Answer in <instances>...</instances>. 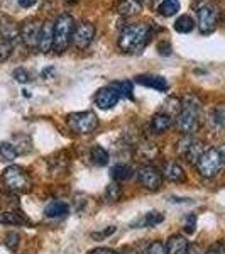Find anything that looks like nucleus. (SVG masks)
<instances>
[{"label": "nucleus", "instance_id": "1", "mask_svg": "<svg viewBox=\"0 0 225 254\" xmlns=\"http://www.w3.org/2000/svg\"><path fill=\"white\" fill-rule=\"evenodd\" d=\"M151 27L149 24L137 22L125 26L118 36V48L125 53H139L142 48L147 46L151 39Z\"/></svg>", "mask_w": 225, "mask_h": 254}, {"label": "nucleus", "instance_id": "2", "mask_svg": "<svg viewBox=\"0 0 225 254\" xmlns=\"http://www.w3.org/2000/svg\"><path fill=\"white\" fill-rule=\"evenodd\" d=\"M73 31H75V19L68 14L59 15L53 22V49L58 55L66 51V48L71 43Z\"/></svg>", "mask_w": 225, "mask_h": 254}, {"label": "nucleus", "instance_id": "3", "mask_svg": "<svg viewBox=\"0 0 225 254\" xmlns=\"http://www.w3.org/2000/svg\"><path fill=\"white\" fill-rule=\"evenodd\" d=\"M2 183L12 193H26L31 190L32 180L27 171L20 166H9L2 173Z\"/></svg>", "mask_w": 225, "mask_h": 254}, {"label": "nucleus", "instance_id": "4", "mask_svg": "<svg viewBox=\"0 0 225 254\" xmlns=\"http://www.w3.org/2000/svg\"><path fill=\"white\" fill-rule=\"evenodd\" d=\"M224 159L219 149H207L196 161V171L203 178H215L224 170Z\"/></svg>", "mask_w": 225, "mask_h": 254}, {"label": "nucleus", "instance_id": "5", "mask_svg": "<svg viewBox=\"0 0 225 254\" xmlns=\"http://www.w3.org/2000/svg\"><path fill=\"white\" fill-rule=\"evenodd\" d=\"M69 129L76 134H90L98 127V117L95 112H76V114H69L66 119Z\"/></svg>", "mask_w": 225, "mask_h": 254}, {"label": "nucleus", "instance_id": "6", "mask_svg": "<svg viewBox=\"0 0 225 254\" xmlns=\"http://www.w3.org/2000/svg\"><path fill=\"white\" fill-rule=\"evenodd\" d=\"M174 126L181 134L191 136L200 129V109L181 107V112L174 119Z\"/></svg>", "mask_w": 225, "mask_h": 254}, {"label": "nucleus", "instance_id": "7", "mask_svg": "<svg viewBox=\"0 0 225 254\" xmlns=\"http://www.w3.org/2000/svg\"><path fill=\"white\" fill-rule=\"evenodd\" d=\"M219 19H220L219 7L212 2L203 3L198 9V19H196L200 32H202V34H210V32H214L217 29V26H219Z\"/></svg>", "mask_w": 225, "mask_h": 254}, {"label": "nucleus", "instance_id": "8", "mask_svg": "<svg viewBox=\"0 0 225 254\" xmlns=\"http://www.w3.org/2000/svg\"><path fill=\"white\" fill-rule=\"evenodd\" d=\"M176 151H178L179 156L185 158L188 163H195L196 165V161H198L200 156L205 153L207 147L200 139H196L193 136H185L178 141Z\"/></svg>", "mask_w": 225, "mask_h": 254}, {"label": "nucleus", "instance_id": "9", "mask_svg": "<svg viewBox=\"0 0 225 254\" xmlns=\"http://www.w3.org/2000/svg\"><path fill=\"white\" fill-rule=\"evenodd\" d=\"M137 178H139V183L149 191H158V190H161V187H163V173L158 168H154L151 165L139 168Z\"/></svg>", "mask_w": 225, "mask_h": 254}, {"label": "nucleus", "instance_id": "10", "mask_svg": "<svg viewBox=\"0 0 225 254\" xmlns=\"http://www.w3.org/2000/svg\"><path fill=\"white\" fill-rule=\"evenodd\" d=\"M41 31H43V24H41V20L36 17L24 20L22 26L19 27L20 39H22V43L26 44L27 48L38 46L39 38H41Z\"/></svg>", "mask_w": 225, "mask_h": 254}, {"label": "nucleus", "instance_id": "11", "mask_svg": "<svg viewBox=\"0 0 225 254\" xmlns=\"http://www.w3.org/2000/svg\"><path fill=\"white\" fill-rule=\"evenodd\" d=\"M93 38H95V26L88 20H83L78 26H75V31H73L71 36V43L75 48L78 49H87L90 44H92Z\"/></svg>", "mask_w": 225, "mask_h": 254}, {"label": "nucleus", "instance_id": "12", "mask_svg": "<svg viewBox=\"0 0 225 254\" xmlns=\"http://www.w3.org/2000/svg\"><path fill=\"white\" fill-rule=\"evenodd\" d=\"M118 100H120V95H118L117 90L113 87L100 88L97 92V95H95V104L100 109H104V110H109V109L115 107Z\"/></svg>", "mask_w": 225, "mask_h": 254}, {"label": "nucleus", "instance_id": "13", "mask_svg": "<svg viewBox=\"0 0 225 254\" xmlns=\"http://www.w3.org/2000/svg\"><path fill=\"white\" fill-rule=\"evenodd\" d=\"M0 36L12 44L17 43L20 39L17 24L14 22V19H10L9 15H5V14H0Z\"/></svg>", "mask_w": 225, "mask_h": 254}, {"label": "nucleus", "instance_id": "14", "mask_svg": "<svg viewBox=\"0 0 225 254\" xmlns=\"http://www.w3.org/2000/svg\"><path fill=\"white\" fill-rule=\"evenodd\" d=\"M163 178L169 180L173 183H183L186 180V175H185V170L178 165L176 161H168L165 163L163 166Z\"/></svg>", "mask_w": 225, "mask_h": 254}, {"label": "nucleus", "instance_id": "15", "mask_svg": "<svg viewBox=\"0 0 225 254\" xmlns=\"http://www.w3.org/2000/svg\"><path fill=\"white\" fill-rule=\"evenodd\" d=\"M190 251V243L185 236H171L166 243V253L168 254H188Z\"/></svg>", "mask_w": 225, "mask_h": 254}, {"label": "nucleus", "instance_id": "16", "mask_svg": "<svg viewBox=\"0 0 225 254\" xmlns=\"http://www.w3.org/2000/svg\"><path fill=\"white\" fill-rule=\"evenodd\" d=\"M136 81H137V83H141V85H144V87L158 90V92H166L168 87H169L166 78L158 76V75H139L136 78Z\"/></svg>", "mask_w": 225, "mask_h": 254}, {"label": "nucleus", "instance_id": "17", "mask_svg": "<svg viewBox=\"0 0 225 254\" xmlns=\"http://www.w3.org/2000/svg\"><path fill=\"white\" fill-rule=\"evenodd\" d=\"M115 10L122 17H132V15H137L142 10V2L141 0H120L117 3Z\"/></svg>", "mask_w": 225, "mask_h": 254}, {"label": "nucleus", "instance_id": "18", "mask_svg": "<svg viewBox=\"0 0 225 254\" xmlns=\"http://www.w3.org/2000/svg\"><path fill=\"white\" fill-rule=\"evenodd\" d=\"M171 127H173V117L166 116V114H163V112L156 114V116L153 117V121H151V129L156 134H165Z\"/></svg>", "mask_w": 225, "mask_h": 254}, {"label": "nucleus", "instance_id": "19", "mask_svg": "<svg viewBox=\"0 0 225 254\" xmlns=\"http://www.w3.org/2000/svg\"><path fill=\"white\" fill-rule=\"evenodd\" d=\"M38 48L41 49V53H49L53 49V22L43 24V31H41Z\"/></svg>", "mask_w": 225, "mask_h": 254}, {"label": "nucleus", "instance_id": "20", "mask_svg": "<svg viewBox=\"0 0 225 254\" xmlns=\"http://www.w3.org/2000/svg\"><path fill=\"white\" fill-rule=\"evenodd\" d=\"M159 154V149L151 142H142L141 146H137L136 158L139 161H154Z\"/></svg>", "mask_w": 225, "mask_h": 254}, {"label": "nucleus", "instance_id": "21", "mask_svg": "<svg viewBox=\"0 0 225 254\" xmlns=\"http://www.w3.org/2000/svg\"><path fill=\"white\" fill-rule=\"evenodd\" d=\"M68 214V205L61 200H53L49 202L46 208H44V215L49 219H58V217H64Z\"/></svg>", "mask_w": 225, "mask_h": 254}, {"label": "nucleus", "instance_id": "22", "mask_svg": "<svg viewBox=\"0 0 225 254\" xmlns=\"http://www.w3.org/2000/svg\"><path fill=\"white\" fill-rule=\"evenodd\" d=\"M27 222L29 220L24 217V214H20V212H12V210L0 212V224L3 225H20Z\"/></svg>", "mask_w": 225, "mask_h": 254}, {"label": "nucleus", "instance_id": "23", "mask_svg": "<svg viewBox=\"0 0 225 254\" xmlns=\"http://www.w3.org/2000/svg\"><path fill=\"white\" fill-rule=\"evenodd\" d=\"M12 146L15 147L17 154H27L32 149L31 139L27 136H24V134H17V136H14V139H12Z\"/></svg>", "mask_w": 225, "mask_h": 254}, {"label": "nucleus", "instance_id": "24", "mask_svg": "<svg viewBox=\"0 0 225 254\" xmlns=\"http://www.w3.org/2000/svg\"><path fill=\"white\" fill-rule=\"evenodd\" d=\"M179 10V2L178 0H161L158 7V12L163 17H171V15L178 14Z\"/></svg>", "mask_w": 225, "mask_h": 254}, {"label": "nucleus", "instance_id": "25", "mask_svg": "<svg viewBox=\"0 0 225 254\" xmlns=\"http://www.w3.org/2000/svg\"><path fill=\"white\" fill-rule=\"evenodd\" d=\"M90 158H92L93 165L97 166H105L109 163V153L102 146H93L92 151H90Z\"/></svg>", "mask_w": 225, "mask_h": 254}, {"label": "nucleus", "instance_id": "26", "mask_svg": "<svg viewBox=\"0 0 225 254\" xmlns=\"http://www.w3.org/2000/svg\"><path fill=\"white\" fill-rule=\"evenodd\" d=\"M110 175L117 182H124V180H129L132 176V168L129 165H124V163H118V165H115L110 170Z\"/></svg>", "mask_w": 225, "mask_h": 254}, {"label": "nucleus", "instance_id": "27", "mask_svg": "<svg viewBox=\"0 0 225 254\" xmlns=\"http://www.w3.org/2000/svg\"><path fill=\"white\" fill-rule=\"evenodd\" d=\"M165 220V215L161 212H149L139 220V224L136 225H144V227H156L158 224H161Z\"/></svg>", "mask_w": 225, "mask_h": 254}, {"label": "nucleus", "instance_id": "28", "mask_svg": "<svg viewBox=\"0 0 225 254\" xmlns=\"http://www.w3.org/2000/svg\"><path fill=\"white\" fill-rule=\"evenodd\" d=\"M193 27H195V22L190 15H179V17L176 19V22H174V29H176L178 32H181V34L193 31Z\"/></svg>", "mask_w": 225, "mask_h": 254}, {"label": "nucleus", "instance_id": "29", "mask_svg": "<svg viewBox=\"0 0 225 254\" xmlns=\"http://www.w3.org/2000/svg\"><path fill=\"white\" fill-rule=\"evenodd\" d=\"M17 151L12 146V142H0V158L2 161H14L17 158Z\"/></svg>", "mask_w": 225, "mask_h": 254}, {"label": "nucleus", "instance_id": "30", "mask_svg": "<svg viewBox=\"0 0 225 254\" xmlns=\"http://www.w3.org/2000/svg\"><path fill=\"white\" fill-rule=\"evenodd\" d=\"M112 87L117 90V93L120 97L132 98V83H130V81H117V83H113Z\"/></svg>", "mask_w": 225, "mask_h": 254}, {"label": "nucleus", "instance_id": "31", "mask_svg": "<svg viewBox=\"0 0 225 254\" xmlns=\"http://www.w3.org/2000/svg\"><path fill=\"white\" fill-rule=\"evenodd\" d=\"M120 195H122V191L117 183H110L107 187V190H105V196H107L109 202H117V200L120 198Z\"/></svg>", "mask_w": 225, "mask_h": 254}, {"label": "nucleus", "instance_id": "32", "mask_svg": "<svg viewBox=\"0 0 225 254\" xmlns=\"http://www.w3.org/2000/svg\"><path fill=\"white\" fill-rule=\"evenodd\" d=\"M19 243H20V236L17 234V232H9V234L5 236V246L9 251H17L19 248Z\"/></svg>", "mask_w": 225, "mask_h": 254}, {"label": "nucleus", "instance_id": "33", "mask_svg": "<svg viewBox=\"0 0 225 254\" xmlns=\"http://www.w3.org/2000/svg\"><path fill=\"white\" fill-rule=\"evenodd\" d=\"M12 46H14V44L0 36V61H5L12 55Z\"/></svg>", "mask_w": 225, "mask_h": 254}, {"label": "nucleus", "instance_id": "34", "mask_svg": "<svg viewBox=\"0 0 225 254\" xmlns=\"http://www.w3.org/2000/svg\"><path fill=\"white\" fill-rule=\"evenodd\" d=\"M214 121L217 126L225 127V104H219L214 109Z\"/></svg>", "mask_w": 225, "mask_h": 254}, {"label": "nucleus", "instance_id": "35", "mask_svg": "<svg viewBox=\"0 0 225 254\" xmlns=\"http://www.w3.org/2000/svg\"><path fill=\"white\" fill-rule=\"evenodd\" d=\"M146 254H168L166 253V246L159 241H153L146 249Z\"/></svg>", "mask_w": 225, "mask_h": 254}, {"label": "nucleus", "instance_id": "36", "mask_svg": "<svg viewBox=\"0 0 225 254\" xmlns=\"http://www.w3.org/2000/svg\"><path fill=\"white\" fill-rule=\"evenodd\" d=\"M14 78L17 81H20V83H27V81L31 80V75H29V71H27V69L17 68V69H14Z\"/></svg>", "mask_w": 225, "mask_h": 254}, {"label": "nucleus", "instance_id": "37", "mask_svg": "<svg viewBox=\"0 0 225 254\" xmlns=\"http://www.w3.org/2000/svg\"><path fill=\"white\" fill-rule=\"evenodd\" d=\"M195 227H196V215L190 214L185 219V232H186V234H193Z\"/></svg>", "mask_w": 225, "mask_h": 254}, {"label": "nucleus", "instance_id": "38", "mask_svg": "<svg viewBox=\"0 0 225 254\" xmlns=\"http://www.w3.org/2000/svg\"><path fill=\"white\" fill-rule=\"evenodd\" d=\"M113 232H115V227H113V225H110L109 229H105V231H100V232H93L92 234V237L93 239H105V237H109V236H112Z\"/></svg>", "mask_w": 225, "mask_h": 254}, {"label": "nucleus", "instance_id": "39", "mask_svg": "<svg viewBox=\"0 0 225 254\" xmlns=\"http://www.w3.org/2000/svg\"><path fill=\"white\" fill-rule=\"evenodd\" d=\"M207 254H225V244H222V243L214 244V246H212V248L207 251Z\"/></svg>", "mask_w": 225, "mask_h": 254}, {"label": "nucleus", "instance_id": "40", "mask_svg": "<svg viewBox=\"0 0 225 254\" xmlns=\"http://www.w3.org/2000/svg\"><path fill=\"white\" fill-rule=\"evenodd\" d=\"M159 53H161L163 56H168V55H171V51H173V48H171V44L169 43H159Z\"/></svg>", "mask_w": 225, "mask_h": 254}, {"label": "nucleus", "instance_id": "41", "mask_svg": "<svg viewBox=\"0 0 225 254\" xmlns=\"http://www.w3.org/2000/svg\"><path fill=\"white\" fill-rule=\"evenodd\" d=\"M88 254H117L113 249H109V248H97V249H92L88 251Z\"/></svg>", "mask_w": 225, "mask_h": 254}, {"label": "nucleus", "instance_id": "42", "mask_svg": "<svg viewBox=\"0 0 225 254\" xmlns=\"http://www.w3.org/2000/svg\"><path fill=\"white\" fill-rule=\"evenodd\" d=\"M36 2H38V0H19V5L24 7V9H29V7L34 5Z\"/></svg>", "mask_w": 225, "mask_h": 254}, {"label": "nucleus", "instance_id": "43", "mask_svg": "<svg viewBox=\"0 0 225 254\" xmlns=\"http://www.w3.org/2000/svg\"><path fill=\"white\" fill-rule=\"evenodd\" d=\"M220 156H222V159H224V165H225V144L222 146V147H220Z\"/></svg>", "mask_w": 225, "mask_h": 254}, {"label": "nucleus", "instance_id": "44", "mask_svg": "<svg viewBox=\"0 0 225 254\" xmlns=\"http://www.w3.org/2000/svg\"><path fill=\"white\" fill-rule=\"evenodd\" d=\"M188 254H200V253L196 251V248H193V246H190V251H188Z\"/></svg>", "mask_w": 225, "mask_h": 254}, {"label": "nucleus", "instance_id": "45", "mask_svg": "<svg viewBox=\"0 0 225 254\" xmlns=\"http://www.w3.org/2000/svg\"><path fill=\"white\" fill-rule=\"evenodd\" d=\"M146 3H147V5H156V3H158V0H146Z\"/></svg>", "mask_w": 225, "mask_h": 254}, {"label": "nucleus", "instance_id": "46", "mask_svg": "<svg viewBox=\"0 0 225 254\" xmlns=\"http://www.w3.org/2000/svg\"><path fill=\"white\" fill-rule=\"evenodd\" d=\"M124 254H137L136 251H132V249H125V253Z\"/></svg>", "mask_w": 225, "mask_h": 254}]
</instances>
